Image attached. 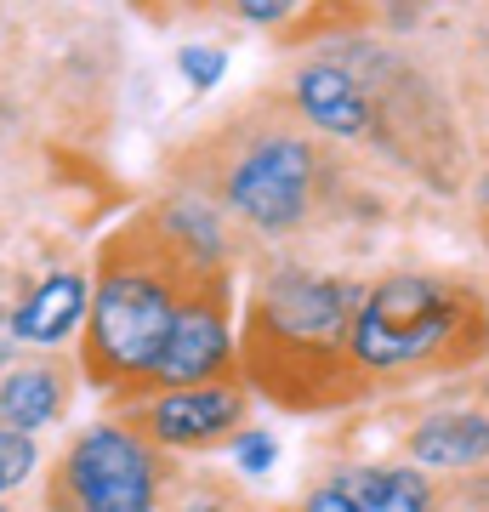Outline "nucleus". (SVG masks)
<instances>
[{
  "instance_id": "1",
  "label": "nucleus",
  "mask_w": 489,
  "mask_h": 512,
  "mask_svg": "<svg viewBox=\"0 0 489 512\" xmlns=\"http://www.w3.org/2000/svg\"><path fill=\"white\" fill-rule=\"evenodd\" d=\"M450 336V308L433 279H387L353 319V353L364 365H410Z\"/></svg>"
},
{
  "instance_id": "2",
  "label": "nucleus",
  "mask_w": 489,
  "mask_h": 512,
  "mask_svg": "<svg viewBox=\"0 0 489 512\" xmlns=\"http://www.w3.org/2000/svg\"><path fill=\"white\" fill-rule=\"evenodd\" d=\"M171 296L148 274H109L97 291V353L120 370H154L171 336Z\"/></svg>"
},
{
  "instance_id": "3",
  "label": "nucleus",
  "mask_w": 489,
  "mask_h": 512,
  "mask_svg": "<svg viewBox=\"0 0 489 512\" xmlns=\"http://www.w3.org/2000/svg\"><path fill=\"white\" fill-rule=\"evenodd\" d=\"M69 484L86 512H148L154 507V473L143 444L120 427H97L74 444Z\"/></svg>"
},
{
  "instance_id": "4",
  "label": "nucleus",
  "mask_w": 489,
  "mask_h": 512,
  "mask_svg": "<svg viewBox=\"0 0 489 512\" xmlns=\"http://www.w3.org/2000/svg\"><path fill=\"white\" fill-rule=\"evenodd\" d=\"M308 177H313V160L302 143L290 137H268L262 148H251L234 171V205L256 228H285V222L302 217L308 205Z\"/></svg>"
},
{
  "instance_id": "5",
  "label": "nucleus",
  "mask_w": 489,
  "mask_h": 512,
  "mask_svg": "<svg viewBox=\"0 0 489 512\" xmlns=\"http://www.w3.org/2000/svg\"><path fill=\"white\" fill-rule=\"evenodd\" d=\"M273 330H285L290 342H330L347 325V291L325 279H279L262 308Z\"/></svg>"
},
{
  "instance_id": "6",
  "label": "nucleus",
  "mask_w": 489,
  "mask_h": 512,
  "mask_svg": "<svg viewBox=\"0 0 489 512\" xmlns=\"http://www.w3.org/2000/svg\"><path fill=\"white\" fill-rule=\"evenodd\" d=\"M222 359H228V330H222V319L211 308H188L171 319V336H165L154 376L171 387H200Z\"/></svg>"
},
{
  "instance_id": "7",
  "label": "nucleus",
  "mask_w": 489,
  "mask_h": 512,
  "mask_svg": "<svg viewBox=\"0 0 489 512\" xmlns=\"http://www.w3.org/2000/svg\"><path fill=\"white\" fill-rule=\"evenodd\" d=\"M234 421H239V393H222V387H182V393L154 404V433L165 444H205Z\"/></svg>"
},
{
  "instance_id": "8",
  "label": "nucleus",
  "mask_w": 489,
  "mask_h": 512,
  "mask_svg": "<svg viewBox=\"0 0 489 512\" xmlns=\"http://www.w3.org/2000/svg\"><path fill=\"white\" fill-rule=\"evenodd\" d=\"M296 97H302L313 126L336 131V137H359L364 131V97L342 69H308L296 80Z\"/></svg>"
},
{
  "instance_id": "9",
  "label": "nucleus",
  "mask_w": 489,
  "mask_h": 512,
  "mask_svg": "<svg viewBox=\"0 0 489 512\" xmlns=\"http://www.w3.org/2000/svg\"><path fill=\"white\" fill-rule=\"evenodd\" d=\"M80 308H86V279L57 274V279H46L35 291V302L12 319V330H18L23 342H57V336L80 319Z\"/></svg>"
},
{
  "instance_id": "10",
  "label": "nucleus",
  "mask_w": 489,
  "mask_h": 512,
  "mask_svg": "<svg viewBox=\"0 0 489 512\" xmlns=\"http://www.w3.org/2000/svg\"><path fill=\"white\" fill-rule=\"evenodd\" d=\"M416 456L433 467H467L489 456V421L484 416H433L416 433Z\"/></svg>"
},
{
  "instance_id": "11",
  "label": "nucleus",
  "mask_w": 489,
  "mask_h": 512,
  "mask_svg": "<svg viewBox=\"0 0 489 512\" xmlns=\"http://www.w3.org/2000/svg\"><path fill=\"white\" fill-rule=\"evenodd\" d=\"M0 416L12 433H29L40 421L57 416V376L46 365H29V370H12L0 382Z\"/></svg>"
},
{
  "instance_id": "12",
  "label": "nucleus",
  "mask_w": 489,
  "mask_h": 512,
  "mask_svg": "<svg viewBox=\"0 0 489 512\" xmlns=\"http://www.w3.org/2000/svg\"><path fill=\"white\" fill-rule=\"evenodd\" d=\"M342 490L359 501V512H427V484L421 473H353Z\"/></svg>"
},
{
  "instance_id": "13",
  "label": "nucleus",
  "mask_w": 489,
  "mask_h": 512,
  "mask_svg": "<svg viewBox=\"0 0 489 512\" xmlns=\"http://www.w3.org/2000/svg\"><path fill=\"white\" fill-rule=\"evenodd\" d=\"M29 467H35V444L23 439V433H12V427H0V484L29 478Z\"/></svg>"
},
{
  "instance_id": "14",
  "label": "nucleus",
  "mask_w": 489,
  "mask_h": 512,
  "mask_svg": "<svg viewBox=\"0 0 489 512\" xmlns=\"http://www.w3.org/2000/svg\"><path fill=\"white\" fill-rule=\"evenodd\" d=\"M222 69H228V57H222L217 46H188V52H182V74H188L200 92H205V86H217Z\"/></svg>"
},
{
  "instance_id": "15",
  "label": "nucleus",
  "mask_w": 489,
  "mask_h": 512,
  "mask_svg": "<svg viewBox=\"0 0 489 512\" xmlns=\"http://www.w3.org/2000/svg\"><path fill=\"white\" fill-rule=\"evenodd\" d=\"M239 461H245L251 473H262V467L273 461V439L268 433H245V439H239Z\"/></svg>"
},
{
  "instance_id": "16",
  "label": "nucleus",
  "mask_w": 489,
  "mask_h": 512,
  "mask_svg": "<svg viewBox=\"0 0 489 512\" xmlns=\"http://www.w3.org/2000/svg\"><path fill=\"white\" fill-rule=\"evenodd\" d=\"M308 512H359V501H353L342 484H330V490H319V495L308 501Z\"/></svg>"
},
{
  "instance_id": "17",
  "label": "nucleus",
  "mask_w": 489,
  "mask_h": 512,
  "mask_svg": "<svg viewBox=\"0 0 489 512\" xmlns=\"http://www.w3.org/2000/svg\"><path fill=\"white\" fill-rule=\"evenodd\" d=\"M245 18H256V23L285 18V0H251V6H245Z\"/></svg>"
},
{
  "instance_id": "18",
  "label": "nucleus",
  "mask_w": 489,
  "mask_h": 512,
  "mask_svg": "<svg viewBox=\"0 0 489 512\" xmlns=\"http://www.w3.org/2000/svg\"><path fill=\"white\" fill-rule=\"evenodd\" d=\"M182 512H217V507H211V501H188Z\"/></svg>"
},
{
  "instance_id": "19",
  "label": "nucleus",
  "mask_w": 489,
  "mask_h": 512,
  "mask_svg": "<svg viewBox=\"0 0 489 512\" xmlns=\"http://www.w3.org/2000/svg\"><path fill=\"white\" fill-rule=\"evenodd\" d=\"M0 490H6V484H0Z\"/></svg>"
}]
</instances>
